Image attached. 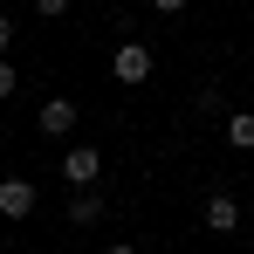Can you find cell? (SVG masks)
<instances>
[{"mask_svg": "<svg viewBox=\"0 0 254 254\" xmlns=\"http://www.w3.org/2000/svg\"><path fill=\"white\" fill-rule=\"evenodd\" d=\"M62 179H69V192H96L103 151H96V144H69V151H62Z\"/></svg>", "mask_w": 254, "mask_h": 254, "instance_id": "cell-1", "label": "cell"}, {"mask_svg": "<svg viewBox=\"0 0 254 254\" xmlns=\"http://www.w3.org/2000/svg\"><path fill=\"white\" fill-rule=\"evenodd\" d=\"M110 76H117V83H124V89H137V83H151V48H144V42H124V48H117V55H110Z\"/></svg>", "mask_w": 254, "mask_h": 254, "instance_id": "cell-2", "label": "cell"}, {"mask_svg": "<svg viewBox=\"0 0 254 254\" xmlns=\"http://www.w3.org/2000/svg\"><path fill=\"white\" fill-rule=\"evenodd\" d=\"M35 206H42L35 179H0V220H28Z\"/></svg>", "mask_w": 254, "mask_h": 254, "instance_id": "cell-3", "label": "cell"}, {"mask_svg": "<svg viewBox=\"0 0 254 254\" xmlns=\"http://www.w3.org/2000/svg\"><path fill=\"white\" fill-rule=\"evenodd\" d=\"M241 220H248V213H241V199H234V192H213L206 213H199V227H206V234H241Z\"/></svg>", "mask_w": 254, "mask_h": 254, "instance_id": "cell-4", "label": "cell"}, {"mask_svg": "<svg viewBox=\"0 0 254 254\" xmlns=\"http://www.w3.org/2000/svg\"><path fill=\"white\" fill-rule=\"evenodd\" d=\"M42 130L48 137H69V130H76V96H48L42 103Z\"/></svg>", "mask_w": 254, "mask_h": 254, "instance_id": "cell-5", "label": "cell"}, {"mask_svg": "<svg viewBox=\"0 0 254 254\" xmlns=\"http://www.w3.org/2000/svg\"><path fill=\"white\" fill-rule=\"evenodd\" d=\"M69 220L76 227H96L103 220V192H69Z\"/></svg>", "mask_w": 254, "mask_h": 254, "instance_id": "cell-6", "label": "cell"}, {"mask_svg": "<svg viewBox=\"0 0 254 254\" xmlns=\"http://www.w3.org/2000/svg\"><path fill=\"white\" fill-rule=\"evenodd\" d=\"M227 144L234 151H254V110H227Z\"/></svg>", "mask_w": 254, "mask_h": 254, "instance_id": "cell-7", "label": "cell"}, {"mask_svg": "<svg viewBox=\"0 0 254 254\" xmlns=\"http://www.w3.org/2000/svg\"><path fill=\"white\" fill-rule=\"evenodd\" d=\"M14 83H21V76H14V62L0 55V96H14Z\"/></svg>", "mask_w": 254, "mask_h": 254, "instance_id": "cell-8", "label": "cell"}, {"mask_svg": "<svg viewBox=\"0 0 254 254\" xmlns=\"http://www.w3.org/2000/svg\"><path fill=\"white\" fill-rule=\"evenodd\" d=\"M7 42H14V21H7V14H0V48H7Z\"/></svg>", "mask_w": 254, "mask_h": 254, "instance_id": "cell-9", "label": "cell"}, {"mask_svg": "<svg viewBox=\"0 0 254 254\" xmlns=\"http://www.w3.org/2000/svg\"><path fill=\"white\" fill-rule=\"evenodd\" d=\"M103 254H137V248H103Z\"/></svg>", "mask_w": 254, "mask_h": 254, "instance_id": "cell-10", "label": "cell"}, {"mask_svg": "<svg viewBox=\"0 0 254 254\" xmlns=\"http://www.w3.org/2000/svg\"><path fill=\"white\" fill-rule=\"evenodd\" d=\"M248 227H254V199H248Z\"/></svg>", "mask_w": 254, "mask_h": 254, "instance_id": "cell-11", "label": "cell"}]
</instances>
